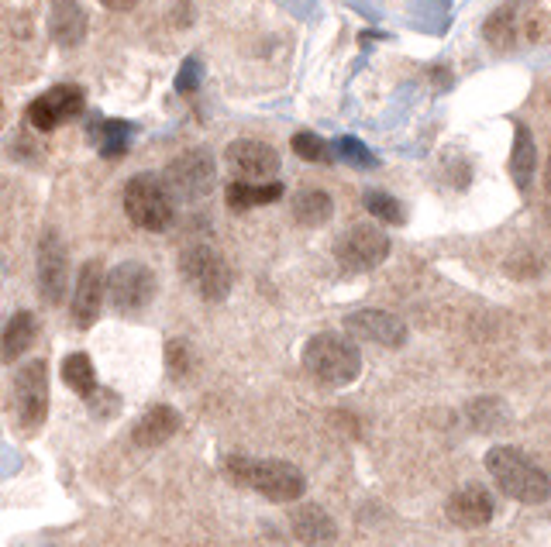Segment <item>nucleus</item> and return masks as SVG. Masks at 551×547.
I'll return each mask as SVG.
<instances>
[{
	"instance_id": "nucleus-1",
	"label": "nucleus",
	"mask_w": 551,
	"mask_h": 547,
	"mask_svg": "<svg viewBox=\"0 0 551 547\" xmlns=\"http://www.w3.org/2000/svg\"><path fill=\"white\" fill-rule=\"evenodd\" d=\"M228 475L245 489H255L259 496H266L269 503H293L304 499L307 479L293 461L279 458H228Z\"/></svg>"
},
{
	"instance_id": "nucleus-2",
	"label": "nucleus",
	"mask_w": 551,
	"mask_h": 547,
	"mask_svg": "<svg viewBox=\"0 0 551 547\" xmlns=\"http://www.w3.org/2000/svg\"><path fill=\"white\" fill-rule=\"evenodd\" d=\"M486 468H490L493 482L500 486L503 496L517 499V503H545L551 496L548 472L534 458H527L524 451L493 448L486 455Z\"/></svg>"
},
{
	"instance_id": "nucleus-3",
	"label": "nucleus",
	"mask_w": 551,
	"mask_h": 547,
	"mask_svg": "<svg viewBox=\"0 0 551 547\" xmlns=\"http://www.w3.org/2000/svg\"><path fill=\"white\" fill-rule=\"evenodd\" d=\"M304 369L324 386H348L359 379L362 355L345 334H314L304 345Z\"/></svg>"
},
{
	"instance_id": "nucleus-4",
	"label": "nucleus",
	"mask_w": 551,
	"mask_h": 547,
	"mask_svg": "<svg viewBox=\"0 0 551 547\" xmlns=\"http://www.w3.org/2000/svg\"><path fill=\"white\" fill-rule=\"evenodd\" d=\"M124 214L131 217V224L142 231L162 234L173 228L176 221V203L166 193L159 176L152 173H138L124 183Z\"/></svg>"
},
{
	"instance_id": "nucleus-5",
	"label": "nucleus",
	"mask_w": 551,
	"mask_h": 547,
	"mask_svg": "<svg viewBox=\"0 0 551 547\" xmlns=\"http://www.w3.org/2000/svg\"><path fill=\"white\" fill-rule=\"evenodd\" d=\"M159 179H162V186H166L169 197H173V203L176 200H183V203L204 200L217 183L214 155L207 152V148H190V152L176 155V159L162 169Z\"/></svg>"
},
{
	"instance_id": "nucleus-6",
	"label": "nucleus",
	"mask_w": 551,
	"mask_h": 547,
	"mask_svg": "<svg viewBox=\"0 0 551 547\" xmlns=\"http://www.w3.org/2000/svg\"><path fill=\"white\" fill-rule=\"evenodd\" d=\"M180 272L186 286L197 296H204L207 303H221L231 293V269L221 259V252L211 245H190L180 255Z\"/></svg>"
},
{
	"instance_id": "nucleus-7",
	"label": "nucleus",
	"mask_w": 551,
	"mask_h": 547,
	"mask_svg": "<svg viewBox=\"0 0 551 547\" xmlns=\"http://www.w3.org/2000/svg\"><path fill=\"white\" fill-rule=\"evenodd\" d=\"M11 403H14V417L25 431H38L49 417V365L42 358L25 362L14 375V389H11Z\"/></svg>"
},
{
	"instance_id": "nucleus-8",
	"label": "nucleus",
	"mask_w": 551,
	"mask_h": 547,
	"mask_svg": "<svg viewBox=\"0 0 551 547\" xmlns=\"http://www.w3.org/2000/svg\"><path fill=\"white\" fill-rule=\"evenodd\" d=\"M107 300L124 317H138L155 300V272L145 262H121L107 272Z\"/></svg>"
},
{
	"instance_id": "nucleus-9",
	"label": "nucleus",
	"mask_w": 551,
	"mask_h": 547,
	"mask_svg": "<svg viewBox=\"0 0 551 547\" xmlns=\"http://www.w3.org/2000/svg\"><path fill=\"white\" fill-rule=\"evenodd\" d=\"M390 238L376 224H355L335 241V259L345 272H369L386 262Z\"/></svg>"
},
{
	"instance_id": "nucleus-10",
	"label": "nucleus",
	"mask_w": 551,
	"mask_h": 547,
	"mask_svg": "<svg viewBox=\"0 0 551 547\" xmlns=\"http://www.w3.org/2000/svg\"><path fill=\"white\" fill-rule=\"evenodd\" d=\"M83 107H87L83 90L73 87V83H62V87H52V90H45L42 97L31 100L28 124L35 131H52V128H59V124L73 121V117H80Z\"/></svg>"
},
{
	"instance_id": "nucleus-11",
	"label": "nucleus",
	"mask_w": 551,
	"mask_h": 547,
	"mask_svg": "<svg viewBox=\"0 0 551 547\" xmlns=\"http://www.w3.org/2000/svg\"><path fill=\"white\" fill-rule=\"evenodd\" d=\"M38 289H42V300L52 307H59L69 289V255L56 231H45L38 241Z\"/></svg>"
},
{
	"instance_id": "nucleus-12",
	"label": "nucleus",
	"mask_w": 551,
	"mask_h": 547,
	"mask_svg": "<svg viewBox=\"0 0 551 547\" xmlns=\"http://www.w3.org/2000/svg\"><path fill=\"white\" fill-rule=\"evenodd\" d=\"M224 159H228V169L242 179V183H259V179H269L279 173V152L266 142H255V138L231 142Z\"/></svg>"
},
{
	"instance_id": "nucleus-13",
	"label": "nucleus",
	"mask_w": 551,
	"mask_h": 547,
	"mask_svg": "<svg viewBox=\"0 0 551 547\" xmlns=\"http://www.w3.org/2000/svg\"><path fill=\"white\" fill-rule=\"evenodd\" d=\"M104 296H107V276L100 269V262H83L80 272H76V286H73V324L80 331L97 324L100 307H104Z\"/></svg>"
},
{
	"instance_id": "nucleus-14",
	"label": "nucleus",
	"mask_w": 551,
	"mask_h": 547,
	"mask_svg": "<svg viewBox=\"0 0 551 547\" xmlns=\"http://www.w3.org/2000/svg\"><path fill=\"white\" fill-rule=\"evenodd\" d=\"M345 331L352 338L372 341L383 348H400L407 341V324L400 317L386 314V310H355L345 317Z\"/></svg>"
},
{
	"instance_id": "nucleus-15",
	"label": "nucleus",
	"mask_w": 551,
	"mask_h": 547,
	"mask_svg": "<svg viewBox=\"0 0 551 547\" xmlns=\"http://www.w3.org/2000/svg\"><path fill=\"white\" fill-rule=\"evenodd\" d=\"M90 28V18L80 0H52L49 4V35L59 49H76L83 45Z\"/></svg>"
},
{
	"instance_id": "nucleus-16",
	"label": "nucleus",
	"mask_w": 551,
	"mask_h": 547,
	"mask_svg": "<svg viewBox=\"0 0 551 547\" xmlns=\"http://www.w3.org/2000/svg\"><path fill=\"white\" fill-rule=\"evenodd\" d=\"M445 513L448 520L459 523L465 530L486 527V523L493 520V496L483 486H462L459 492H452Z\"/></svg>"
},
{
	"instance_id": "nucleus-17",
	"label": "nucleus",
	"mask_w": 551,
	"mask_h": 547,
	"mask_svg": "<svg viewBox=\"0 0 551 547\" xmlns=\"http://www.w3.org/2000/svg\"><path fill=\"white\" fill-rule=\"evenodd\" d=\"M176 431H180V413H176L173 406H166V403H155L142 413V420L135 424L131 441H135L138 448H159V444H166Z\"/></svg>"
},
{
	"instance_id": "nucleus-18",
	"label": "nucleus",
	"mask_w": 551,
	"mask_h": 547,
	"mask_svg": "<svg viewBox=\"0 0 551 547\" xmlns=\"http://www.w3.org/2000/svg\"><path fill=\"white\" fill-rule=\"evenodd\" d=\"M290 527H293V534H297V541H304L310 547L331 544V541H335V534H338V527H335V520H331V513L321 510L317 503L297 506V510H293V517H290Z\"/></svg>"
},
{
	"instance_id": "nucleus-19",
	"label": "nucleus",
	"mask_w": 551,
	"mask_h": 547,
	"mask_svg": "<svg viewBox=\"0 0 551 547\" xmlns=\"http://www.w3.org/2000/svg\"><path fill=\"white\" fill-rule=\"evenodd\" d=\"M35 338H38L35 314L18 310V314L4 324V334H0V358H4V362H18V358L35 345Z\"/></svg>"
},
{
	"instance_id": "nucleus-20",
	"label": "nucleus",
	"mask_w": 551,
	"mask_h": 547,
	"mask_svg": "<svg viewBox=\"0 0 551 547\" xmlns=\"http://www.w3.org/2000/svg\"><path fill=\"white\" fill-rule=\"evenodd\" d=\"M331 214H335V200L324 190H317V186H307V190H300L293 197V217L304 228H321V224L331 221Z\"/></svg>"
},
{
	"instance_id": "nucleus-21",
	"label": "nucleus",
	"mask_w": 551,
	"mask_h": 547,
	"mask_svg": "<svg viewBox=\"0 0 551 547\" xmlns=\"http://www.w3.org/2000/svg\"><path fill=\"white\" fill-rule=\"evenodd\" d=\"M534 169H538V148H534V138H531V131H527V124H517L514 152H510V176H514L517 190H527V186H531Z\"/></svg>"
},
{
	"instance_id": "nucleus-22",
	"label": "nucleus",
	"mask_w": 551,
	"mask_h": 547,
	"mask_svg": "<svg viewBox=\"0 0 551 547\" xmlns=\"http://www.w3.org/2000/svg\"><path fill=\"white\" fill-rule=\"evenodd\" d=\"M283 197V183H231L228 186V207L231 210H252V207H266Z\"/></svg>"
},
{
	"instance_id": "nucleus-23",
	"label": "nucleus",
	"mask_w": 551,
	"mask_h": 547,
	"mask_svg": "<svg viewBox=\"0 0 551 547\" xmlns=\"http://www.w3.org/2000/svg\"><path fill=\"white\" fill-rule=\"evenodd\" d=\"M62 382L73 389L76 396H93L97 393V372H93L90 355L76 351V355L62 358Z\"/></svg>"
},
{
	"instance_id": "nucleus-24",
	"label": "nucleus",
	"mask_w": 551,
	"mask_h": 547,
	"mask_svg": "<svg viewBox=\"0 0 551 547\" xmlns=\"http://www.w3.org/2000/svg\"><path fill=\"white\" fill-rule=\"evenodd\" d=\"M93 142H97L104 159H118L128 152V138H131V124L128 121H97L90 128Z\"/></svg>"
},
{
	"instance_id": "nucleus-25",
	"label": "nucleus",
	"mask_w": 551,
	"mask_h": 547,
	"mask_svg": "<svg viewBox=\"0 0 551 547\" xmlns=\"http://www.w3.org/2000/svg\"><path fill=\"white\" fill-rule=\"evenodd\" d=\"M335 155L341 162H348V166H355V169H376L379 166V159L372 155V148L366 142H359V138H352V135L338 138Z\"/></svg>"
},
{
	"instance_id": "nucleus-26",
	"label": "nucleus",
	"mask_w": 551,
	"mask_h": 547,
	"mask_svg": "<svg viewBox=\"0 0 551 547\" xmlns=\"http://www.w3.org/2000/svg\"><path fill=\"white\" fill-rule=\"evenodd\" d=\"M293 152L307 162H321V166H328V162L335 159V148L324 142L321 135H314V131H300V135H293Z\"/></svg>"
},
{
	"instance_id": "nucleus-27",
	"label": "nucleus",
	"mask_w": 551,
	"mask_h": 547,
	"mask_svg": "<svg viewBox=\"0 0 551 547\" xmlns=\"http://www.w3.org/2000/svg\"><path fill=\"white\" fill-rule=\"evenodd\" d=\"M362 203H366V210L376 221L383 224H403V207L397 197H390V193L383 190H369L366 197H362Z\"/></svg>"
},
{
	"instance_id": "nucleus-28",
	"label": "nucleus",
	"mask_w": 551,
	"mask_h": 547,
	"mask_svg": "<svg viewBox=\"0 0 551 547\" xmlns=\"http://www.w3.org/2000/svg\"><path fill=\"white\" fill-rule=\"evenodd\" d=\"M193 369H197V355L186 341H169L166 345V372L169 379H186Z\"/></svg>"
},
{
	"instance_id": "nucleus-29",
	"label": "nucleus",
	"mask_w": 551,
	"mask_h": 547,
	"mask_svg": "<svg viewBox=\"0 0 551 547\" xmlns=\"http://www.w3.org/2000/svg\"><path fill=\"white\" fill-rule=\"evenodd\" d=\"M486 38L496 49H510L514 45V7H500L490 21H486Z\"/></svg>"
},
{
	"instance_id": "nucleus-30",
	"label": "nucleus",
	"mask_w": 551,
	"mask_h": 547,
	"mask_svg": "<svg viewBox=\"0 0 551 547\" xmlns=\"http://www.w3.org/2000/svg\"><path fill=\"white\" fill-rule=\"evenodd\" d=\"M200 76H204V66H200V59H197V56L183 59L180 76H176V93H183V97H190V93L200 87Z\"/></svg>"
},
{
	"instance_id": "nucleus-31",
	"label": "nucleus",
	"mask_w": 551,
	"mask_h": 547,
	"mask_svg": "<svg viewBox=\"0 0 551 547\" xmlns=\"http://www.w3.org/2000/svg\"><path fill=\"white\" fill-rule=\"evenodd\" d=\"M173 18L180 21V28H190V21H193V7H190V0H180V7H176Z\"/></svg>"
},
{
	"instance_id": "nucleus-32",
	"label": "nucleus",
	"mask_w": 551,
	"mask_h": 547,
	"mask_svg": "<svg viewBox=\"0 0 551 547\" xmlns=\"http://www.w3.org/2000/svg\"><path fill=\"white\" fill-rule=\"evenodd\" d=\"M100 4H104L107 11H131V7H135L138 0H100Z\"/></svg>"
},
{
	"instance_id": "nucleus-33",
	"label": "nucleus",
	"mask_w": 551,
	"mask_h": 547,
	"mask_svg": "<svg viewBox=\"0 0 551 547\" xmlns=\"http://www.w3.org/2000/svg\"><path fill=\"white\" fill-rule=\"evenodd\" d=\"M545 183H548V190H551V155H548V169H545Z\"/></svg>"
}]
</instances>
